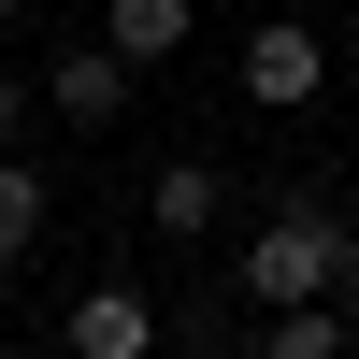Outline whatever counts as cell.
Here are the masks:
<instances>
[{"label":"cell","instance_id":"6da1fadb","mask_svg":"<svg viewBox=\"0 0 359 359\" xmlns=\"http://www.w3.org/2000/svg\"><path fill=\"white\" fill-rule=\"evenodd\" d=\"M345 273H359V230L331 216V201H287V216H259V245H245L259 316H273V302H331Z\"/></svg>","mask_w":359,"mask_h":359},{"label":"cell","instance_id":"3957f363","mask_svg":"<svg viewBox=\"0 0 359 359\" xmlns=\"http://www.w3.org/2000/svg\"><path fill=\"white\" fill-rule=\"evenodd\" d=\"M144 345H158L144 287H86V302H72V359H144Z\"/></svg>","mask_w":359,"mask_h":359},{"label":"cell","instance_id":"277c9868","mask_svg":"<svg viewBox=\"0 0 359 359\" xmlns=\"http://www.w3.org/2000/svg\"><path fill=\"white\" fill-rule=\"evenodd\" d=\"M43 86H57V115H72V130H101V115L130 101V57H115V43H86V57H57Z\"/></svg>","mask_w":359,"mask_h":359},{"label":"cell","instance_id":"52a82bcc","mask_svg":"<svg viewBox=\"0 0 359 359\" xmlns=\"http://www.w3.org/2000/svg\"><path fill=\"white\" fill-rule=\"evenodd\" d=\"M29 245H43V172L0 158V259H29Z\"/></svg>","mask_w":359,"mask_h":359},{"label":"cell","instance_id":"5b68a950","mask_svg":"<svg viewBox=\"0 0 359 359\" xmlns=\"http://www.w3.org/2000/svg\"><path fill=\"white\" fill-rule=\"evenodd\" d=\"M172 43H187V0H115V57L130 72H158Z\"/></svg>","mask_w":359,"mask_h":359},{"label":"cell","instance_id":"7a4b0ae2","mask_svg":"<svg viewBox=\"0 0 359 359\" xmlns=\"http://www.w3.org/2000/svg\"><path fill=\"white\" fill-rule=\"evenodd\" d=\"M316 72H331V57H316V29H259V43H245V101H259V115H302Z\"/></svg>","mask_w":359,"mask_h":359},{"label":"cell","instance_id":"30bf717a","mask_svg":"<svg viewBox=\"0 0 359 359\" xmlns=\"http://www.w3.org/2000/svg\"><path fill=\"white\" fill-rule=\"evenodd\" d=\"M0 15H43V0H0Z\"/></svg>","mask_w":359,"mask_h":359},{"label":"cell","instance_id":"9c48e42d","mask_svg":"<svg viewBox=\"0 0 359 359\" xmlns=\"http://www.w3.org/2000/svg\"><path fill=\"white\" fill-rule=\"evenodd\" d=\"M15 115H29V86H15V72H0V130H15Z\"/></svg>","mask_w":359,"mask_h":359},{"label":"cell","instance_id":"8992f818","mask_svg":"<svg viewBox=\"0 0 359 359\" xmlns=\"http://www.w3.org/2000/svg\"><path fill=\"white\" fill-rule=\"evenodd\" d=\"M201 230H216V172L172 158V172H158V245H201Z\"/></svg>","mask_w":359,"mask_h":359},{"label":"cell","instance_id":"ba28073f","mask_svg":"<svg viewBox=\"0 0 359 359\" xmlns=\"http://www.w3.org/2000/svg\"><path fill=\"white\" fill-rule=\"evenodd\" d=\"M259 359H345V331L316 302H273V345H259Z\"/></svg>","mask_w":359,"mask_h":359}]
</instances>
